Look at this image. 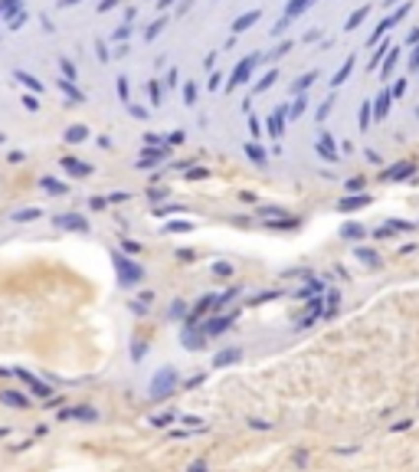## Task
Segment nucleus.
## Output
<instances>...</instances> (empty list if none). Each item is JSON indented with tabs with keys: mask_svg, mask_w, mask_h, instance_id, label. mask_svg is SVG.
Wrapping results in <instances>:
<instances>
[{
	"mask_svg": "<svg viewBox=\"0 0 419 472\" xmlns=\"http://www.w3.org/2000/svg\"><path fill=\"white\" fill-rule=\"evenodd\" d=\"M99 417V413H95V410H69V413H63V420H85V423H92V420Z\"/></svg>",
	"mask_w": 419,
	"mask_h": 472,
	"instance_id": "1",
	"label": "nucleus"
},
{
	"mask_svg": "<svg viewBox=\"0 0 419 472\" xmlns=\"http://www.w3.org/2000/svg\"><path fill=\"white\" fill-rule=\"evenodd\" d=\"M0 400H3V403H10V407H27V397H17V393H13V391L0 393Z\"/></svg>",
	"mask_w": 419,
	"mask_h": 472,
	"instance_id": "2",
	"label": "nucleus"
},
{
	"mask_svg": "<svg viewBox=\"0 0 419 472\" xmlns=\"http://www.w3.org/2000/svg\"><path fill=\"white\" fill-rule=\"evenodd\" d=\"M171 420H174L171 413H161V417H154V420H151V423H154V427H167V423H171Z\"/></svg>",
	"mask_w": 419,
	"mask_h": 472,
	"instance_id": "3",
	"label": "nucleus"
},
{
	"mask_svg": "<svg viewBox=\"0 0 419 472\" xmlns=\"http://www.w3.org/2000/svg\"><path fill=\"white\" fill-rule=\"evenodd\" d=\"M190 472H207V466H203V463H193V466H190Z\"/></svg>",
	"mask_w": 419,
	"mask_h": 472,
	"instance_id": "4",
	"label": "nucleus"
}]
</instances>
